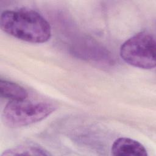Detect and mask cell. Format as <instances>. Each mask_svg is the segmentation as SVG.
Listing matches in <instances>:
<instances>
[{
    "label": "cell",
    "instance_id": "cell-1",
    "mask_svg": "<svg viewBox=\"0 0 156 156\" xmlns=\"http://www.w3.org/2000/svg\"><path fill=\"white\" fill-rule=\"evenodd\" d=\"M0 24L6 34L32 43H45L52 34L48 21L32 9L5 10L1 15Z\"/></svg>",
    "mask_w": 156,
    "mask_h": 156
},
{
    "label": "cell",
    "instance_id": "cell-6",
    "mask_svg": "<svg viewBox=\"0 0 156 156\" xmlns=\"http://www.w3.org/2000/svg\"><path fill=\"white\" fill-rule=\"evenodd\" d=\"M50 154L41 147L32 144H24L7 149L1 156L9 155H49Z\"/></svg>",
    "mask_w": 156,
    "mask_h": 156
},
{
    "label": "cell",
    "instance_id": "cell-3",
    "mask_svg": "<svg viewBox=\"0 0 156 156\" xmlns=\"http://www.w3.org/2000/svg\"><path fill=\"white\" fill-rule=\"evenodd\" d=\"M155 40L147 31L140 32L125 41L120 48L119 54L127 64L139 68H154Z\"/></svg>",
    "mask_w": 156,
    "mask_h": 156
},
{
    "label": "cell",
    "instance_id": "cell-5",
    "mask_svg": "<svg viewBox=\"0 0 156 156\" xmlns=\"http://www.w3.org/2000/svg\"><path fill=\"white\" fill-rule=\"evenodd\" d=\"M0 93L2 97L10 101L25 100L28 97V92L23 87L2 79L0 80Z\"/></svg>",
    "mask_w": 156,
    "mask_h": 156
},
{
    "label": "cell",
    "instance_id": "cell-4",
    "mask_svg": "<svg viewBox=\"0 0 156 156\" xmlns=\"http://www.w3.org/2000/svg\"><path fill=\"white\" fill-rule=\"evenodd\" d=\"M112 154L115 156H147L145 147L139 141L127 137H120L113 143Z\"/></svg>",
    "mask_w": 156,
    "mask_h": 156
},
{
    "label": "cell",
    "instance_id": "cell-2",
    "mask_svg": "<svg viewBox=\"0 0 156 156\" xmlns=\"http://www.w3.org/2000/svg\"><path fill=\"white\" fill-rule=\"evenodd\" d=\"M56 107L44 101H30L26 99L12 101L5 106L2 118L10 127H21L38 122L52 114Z\"/></svg>",
    "mask_w": 156,
    "mask_h": 156
}]
</instances>
